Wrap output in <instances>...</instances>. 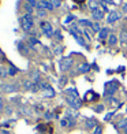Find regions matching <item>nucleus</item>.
I'll list each match as a JSON object with an SVG mask.
<instances>
[{"mask_svg":"<svg viewBox=\"0 0 127 134\" xmlns=\"http://www.w3.org/2000/svg\"><path fill=\"white\" fill-rule=\"evenodd\" d=\"M34 26V18L32 14H25L21 16V27L25 32H30Z\"/></svg>","mask_w":127,"mask_h":134,"instance_id":"obj_1","label":"nucleus"},{"mask_svg":"<svg viewBox=\"0 0 127 134\" xmlns=\"http://www.w3.org/2000/svg\"><path fill=\"white\" fill-rule=\"evenodd\" d=\"M40 26H41V32L44 33L47 37H49V38L53 37V34H55V30H53V27H52V25H51L49 22H41Z\"/></svg>","mask_w":127,"mask_h":134,"instance_id":"obj_2","label":"nucleus"},{"mask_svg":"<svg viewBox=\"0 0 127 134\" xmlns=\"http://www.w3.org/2000/svg\"><path fill=\"white\" fill-rule=\"evenodd\" d=\"M122 13H119V11H109L108 13V16H107V22L109 23V25H113V23H116L118 21L122 19Z\"/></svg>","mask_w":127,"mask_h":134,"instance_id":"obj_3","label":"nucleus"},{"mask_svg":"<svg viewBox=\"0 0 127 134\" xmlns=\"http://www.w3.org/2000/svg\"><path fill=\"white\" fill-rule=\"evenodd\" d=\"M66 100H67L68 105H70L71 108H74V109H79L81 105H82V101H81L79 97H75V96H67V97H66Z\"/></svg>","mask_w":127,"mask_h":134,"instance_id":"obj_4","label":"nucleus"},{"mask_svg":"<svg viewBox=\"0 0 127 134\" xmlns=\"http://www.w3.org/2000/svg\"><path fill=\"white\" fill-rule=\"evenodd\" d=\"M71 66H72V59H71V58H62V59H60L59 67H60V70H62V71L70 70Z\"/></svg>","mask_w":127,"mask_h":134,"instance_id":"obj_5","label":"nucleus"},{"mask_svg":"<svg viewBox=\"0 0 127 134\" xmlns=\"http://www.w3.org/2000/svg\"><path fill=\"white\" fill-rule=\"evenodd\" d=\"M118 83H116V81H113V82H108L107 85H105V92H104V94L105 96H111V94H113L115 92L118 90Z\"/></svg>","mask_w":127,"mask_h":134,"instance_id":"obj_6","label":"nucleus"},{"mask_svg":"<svg viewBox=\"0 0 127 134\" xmlns=\"http://www.w3.org/2000/svg\"><path fill=\"white\" fill-rule=\"evenodd\" d=\"M37 10H47V11H52L55 10V7L52 5V3L49 0H40L38 5H37Z\"/></svg>","mask_w":127,"mask_h":134,"instance_id":"obj_7","label":"nucleus"},{"mask_svg":"<svg viewBox=\"0 0 127 134\" xmlns=\"http://www.w3.org/2000/svg\"><path fill=\"white\" fill-rule=\"evenodd\" d=\"M90 18H92V19H94L96 22H100L102 18H104V11H102L101 8L94 10V11H92V15H90Z\"/></svg>","mask_w":127,"mask_h":134,"instance_id":"obj_8","label":"nucleus"},{"mask_svg":"<svg viewBox=\"0 0 127 134\" xmlns=\"http://www.w3.org/2000/svg\"><path fill=\"white\" fill-rule=\"evenodd\" d=\"M111 36V30L109 27H102L101 32L99 33V41H105L108 40V37Z\"/></svg>","mask_w":127,"mask_h":134,"instance_id":"obj_9","label":"nucleus"},{"mask_svg":"<svg viewBox=\"0 0 127 134\" xmlns=\"http://www.w3.org/2000/svg\"><path fill=\"white\" fill-rule=\"evenodd\" d=\"M119 41L122 45H126L127 44V29L123 27L122 30H120V36H119Z\"/></svg>","mask_w":127,"mask_h":134,"instance_id":"obj_10","label":"nucleus"},{"mask_svg":"<svg viewBox=\"0 0 127 134\" xmlns=\"http://www.w3.org/2000/svg\"><path fill=\"white\" fill-rule=\"evenodd\" d=\"M90 70H92V66H90L89 63H82L81 66H78V71L82 72V74H86V72H89Z\"/></svg>","mask_w":127,"mask_h":134,"instance_id":"obj_11","label":"nucleus"},{"mask_svg":"<svg viewBox=\"0 0 127 134\" xmlns=\"http://www.w3.org/2000/svg\"><path fill=\"white\" fill-rule=\"evenodd\" d=\"M100 99V96L97 93H94L93 90H90V92L86 93V100L88 101H96V100H99Z\"/></svg>","mask_w":127,"mask_h":134,"instance_id":"obj_12","label":"nucleus"},{"mask_svg":"<svg viewBox=\"0 0 127 134\" xmlns=\"http://www.w3.org/2000/svg\"><path fill=\"white\" fill-rule=\"evenodd\" d=\"M78 25L83 26V27H92L93 26V22L90 21V19H79V21H78Z\"/></svg>","mask_w":127,"mask_h":134,"instance_id":"obj_13","label":"nucleus"},{"mask_svg":"<svg viewBox=\"0 0 127 134\" xmlns=\"http://www.w3.org/2000/svg\"><path fill=\"white\" fill-rule=\"evenodd\" d=\"M116 44H118V37L112 33L109 37H108V45H109V47H115Z\"/></svg>","mask_w":127,"mask_h":134,"instance_id":"obj_14","label":"nucleus"},{"mask_svg":"<svg viewBox=\"0 0 127 134\" xmlns=\"http://www.w3.org/2000/svg\"><path fill=\"white\" fill-rule=\"evenodd\" d=\"M42 92H44V96L45 97H53V96H55V90H53V88L51 86V85L45 90H42Z\"/></svg>","mask_w":127,"mask_h":134,"instance_id":"obj_15","label":"nucleus"},{"mask_svg":"<svg viewBox=\"0 0 127 134\" xmlns=\"http://www.w3.org/2000/svg\"><path fill=\"white\" fill-rule=\"evenodd\" d=\"M38 44H40V41L36 37H30L29 38V48H30V49H34L36 45H38Z\"/></svg>","mask_w":127,"mask_h":134,"instance_id":"obj_16","label":"nucleus"},{"mask_svg":"<svg viewBox=\"0 0 127 134\" xmlns=\"http://www.w3.org/2000/svg\"><path fill=\"white\" fill-rule=\"evenodd\" d=\"M18 88L15 86V85H3V90H4V92H7V93H10V92H15V90H16Z\"/></svg>","mask_w":127,"mask_h":134,"instance_id":"obj_17","label":"nucleus"},{"mask_svg":"<svg viewBox=\"0 0 127 134\" xmlns=\"http://www.w3.org/2000/svg\"><path fill=\"white\" fill-rule=\"evenodd\" d=\"M66 94H67V96H75V97H79V93L77 92V89H75V88H68V89H66Z\"/></svg>","mask_w":127,"mask_h":134,"instance_id":"obj_18","label":"nucleus"},{"mask_svg":"<svg viewBox=\"0 0 127 134\" xmlns=\"http://www.w3.org/2000/svg\"><path fill=\"white\" fill-rule=\"evenodd\" d=\"M99 5H100V3H99V2H96V0H90V2H89V8L92 10V11L97 10V8H99Z\"/></svg>","mask_w":127,"mask_h":134,"instance_id":"obj_19","label":"nucleus"},{"mask_svg":"<svg viewBox=\"0 0 127 134\" xmlns=\"http://www.w3.org/2000/svg\"><path fill=\"white\" fill-rule=\"evenodd\" d=\"M101 25H100V22H93V26H92V30L94 33H100L101 32Z\"/></svg>","mask_w":127,"mask_h":134,"instance_id":"obj_20","label":"nucleus"},{"mask_svg":"<svg viewBox=\"0 0 127 134\" xmlns=\"http://www.w3.org/2000/svg\"><path fill=\"white\" fill-rule=\"evenodd\" d=\"M33 85H34L33 81H29V80L23 81V86H25V89H27V90H32L33 89Z\"/></svg>","mask_w":127,"mask_h":134,"instance_id":"obj_21","label":"nucleus"},{"mask_svg":"<svg viewBox=\"0 0 127 134\" xmlns=\"http://www.w3.org/2000/svg\"><path fill=\"white\" fill-rule=\"evenodd\" d=\"M94 126H97V123H96L94 119H88L86 120V129H93Z\"/></svg>","mask_w":127,"mask_h":134,"instance_id":"obj_22","label":"nucleus"},{"mask_svg":"<svg viewBox=\"0 0 127 134\" xmlns=\"http://www.w3.org/2000/svg\"><path fill=\"white\" fill-rule=\"evenodd\" d=\"M8 69H4V67H0V78H5L8 77Z\"/></svg>","mask_w":127,"mask_h":134,"instance_id":"obj_23","label":"nucleus"},{"mask_svg":"<svg viewBox=\"0 0 127 134\" xmlns=\"http://www.w3.org/2000/svg\"><path fill=\"white\" fill-rule=\"evenodd\" d=\"M118 127H119V129H123V130H127V119L120 120L119 125H118Z\"/></svg>","mask_w":127,"mask_h":134,"instance_id":"obj_24","label":"nucleus"},{"mask_svg":"<svg viewBox=\"0 0 127 134\" xmlns=\"http://www.w3.org/2000/svg\"><path fill=\"white\" fill-rule=\"evenodd\" d=\"M18 71H19V70H18L15 66H13V64H11V66H10V69H8V74H10V75H15Z\"/></svg>","mask_w":127,"mask_h":134,"instance_id":"obj_25","label":"nucleus"},{"mask_svg":"<svg viewBox=\"0 0 127 134\" xmlns=\"http://www.w3.org/2000/svg\"><path fill=\"white\" fill-rule=\"evenodd\" d=\"M75 41H77L79 45H82V47H85V48H89V45L83 41V38H82V37H75Z\"/></svg>","mask_w":127,"mask_h":134,"instance_id":"obj_26","label":"nucleus"},{"mask_svg":"<svg viewBox=\"0 0 127 134\" xmlns=\"http://www.w3.org/2000/svg\"><path fill=\"white\" fill-rule=\"evenodd\" d=\"M18 47H19V49H21V52H22L23 55H26V53H27V48H29V47H26L25 44H23V42H21V44L18 45Z\"/></svg>","mask_w":127,"mask_h":134,"instance_id":"obj_27","label":"nucleus"},{"mask_svg":"<svg viewBox=\"0 0 127 134\" xmlns=\"http://www.w3.org/2000/svg\"><path fill=\"white\" fill-rule=\"evenodd\" d=\"M49 2L52 3V5H53L55 8H59L60 5H62V0H49Z\"/></svg>","mask_w":127,"mask_h":134,"instance_id":"obj_28","label":"nucleus"},{"mask_svg":"<svg viewBox=\"0 0 127 134\" xmlns=\"http://www.w3.org/2000/svg\"><path fill=\"white\" fill-rule=\"evenodd\" d=\"M100 5H101V8H102V11H104V13H109V10H108V7H107V3H105V2H102V0H100Z\"/></svg>","mask_w":127,"mask_h":134,"instance_id":"obj_29","label":"nucleus"},{"mask_svg":"<svg viewBox=\"0 0 127 134\" xmlns=\"http://www.w3.org/2000/svg\"><path fill=\"white\" fill-rule=\"evenodd\" d=\"M83 34H85V37H86V40L92 41V33H90L88 29H85V30H83Z\"/></svg>","mask_w":127,"mask_h":134,"instance_id":"obj_30","label":"nucleus"},{"mask_svg":"<svg viewBox=\"0 0 127 134\" xmlns=\"http://www.w3.org/2000/svg\"><path fill=\"white\" fill-rule=\"evenodd\" d=\"M33 8H34V7H32V5H30L29 3H26V4H25V10H26V14H32V13H33Z\"/></svg>","mask_w":127,"mask_h":134,"instance_id":"obj_31","label":"nucleus"},{"mask_svg":"<svg viewBox=\"0 0 127 134\" xmlns=\"http://www.w3.org/2000/svg\"><path fill=\"white\" fill-rule=\"evenodd\" d=\"M37 16H40V18L47 16V10H37Z\"/></svg>","mask_w":127,"mask_h":134,"instance_id":"obj_32","label":"nucleus"},{"mask_svg":"<svg viewBox=\"0 0 127 134\" xmlns=\"http://www.w3.org/2000/svg\"><path fill=\"white\" fill-rule=\"evenodd\" d=\"M74 19H75V16L72 15V14H68L67 18H66V21H64V23H70V22H72Z\"/></svg>","mask_w":127,"mask_h":134,"instance_id":"obj_33","label":"nucleus"},{"mask_svg":"<svg viewBox=\"0 0 127 134\" xmlns=\"http://www.w3.org/2000/svg\"><path fill=\"white\" fill-rule=\"evenodd\" d=\"M60 125H62V127H67L68 126V118H64L60 120Z\"/></svg>","mask_w":127,"mask_h":134,"instance_id":"obj_34","label":"nucleus"},{"mask_svg":"<svg viewBox=\"0 0 127 134\" xmlns=\"http://www.w3.org/2000/svg\"><path fill=\"white\" fill-rule=\"evenodd\" d=\"M67 80H68L67 77H62V78H60V81H59V83H60V86H64V85L67 83Z\"/></svg>","mask_w":127,"mask_h":134,"instance_id":"obj_35","label":"nucleus"},{"mask_svg":"<svg viewBox=\"0 0 127 134\" xmlns=\"http://www.w3.org/2000/svg\"><path fill=\"white\" fill-rule=\"evenodd\" d=\"M26 2H27L30 5H32V7H37V5H38V2H37V0H26Z\"/></svg>","mask_w":127,"mask_h":134,"instance_id":"obj_36","label":"nucleus"},{"mask_svg":"<svg viewBox=\"0 0 127 134\" xmlns=\"http://www.w3.org/2000/svg\"><path fill=\"white\" fill-rule=\"evenodd\" d=\"M113 115H115V111H111V112H108L107 115H105V120L108 122V120H111V118L113 116Z\"/></svg>","mask_w":127,"mask_h":134,"instance_id":"obj_37","label":"nucleus"},{"mask_svg":"<svg viewBox=\"0 0 127 134\" xmlns=\"http://www.w3.org/2000/svg\"><path fill=\"white\" fill-rule=\"evenodd\" d=\"M101 131H102V127L97 125V126H96V129H94V133H93V134H101Z\"/></svg>","mask_w":127,"mask_h":134,"instance_id":"obj_38","label":"nucleus"},{"mask_svg":"<svg viewBox=\"0 0 127 134\" xmlns=\"http://www.w3.org/2000/svg\"><path fill=\"white\" fill-rule=\"evenodd\" d=\"M55 36H56V40H59V41H62V40H63V37H62V33H60V30L55 32Z\"/></svg>","mask_w":127,"mask_h":134,"instance_id":"obj_39","label":"nucleus"},{"mask_svg":"<svg viewBox=\"0 0 127 134\" xmlns=\"http://www.w3.org/2000/svg\"><path fill=\"white\" fill-rule=\"evenodd\" d=\"M62 52H63V48L60 47V45L55 48V53H56V55H60V53H62Z\"/></svg>","mask_w":127,"mask_h":134,"instance_id":"obj_40","label":"nucleus"},{"mask_svg":"<svg viewBox=\"0 0 127 134\" xmlns=\"http://www.w3.org/2000/svg\"><path fill=\"white\" fill-rule=\"evenodd\" d=\"M94 109H96V112H102V111H104V105H101V104H100V105L96 107Z\"/></svg>","mask_w":127,"mask_h":134,"instance_id":"obj_41","label":"nucleus"},{"mask_svg":"<svg viewBox=\"0 0 127 134\" xmlns=\"http://www.w3.org/2000/svg\"><path fill=\"white\" fill-rule=\"evenodd\" d=\"M52 116H53V114H51V112H47L45 114V118L47 119H52Z\"/></svg>","mask_w":127,"mask_h":134,"instance_id":"obj_42","label":"nucleus"},{"mask_svg":"<svg viewBox=\"0 0 127 134\" xmlns=\"http://www.w3.org/2000/svg\"><path fill=\"white\" fill-rule=\"evenodd\" d=\"M74 3H77V4H83L85 3V0H72Z\"/></svg>","mask_w":127,"mask_h":134,"instance_id":"obj_43","label":"nucleus"},{"mask_svg":"<svg viewBox=\"0 0 127 134\" xmlns=\"http://www.w3.org/2000/svg\"><path fill=\"white\" fill-rule=\"evenodd\" d=\"M102 2H105L107 4H112L113 5V0H102Z\"/></svg>","mask_w":127,"mask_h":134,"instance_id":"obj_44","label":"nucleus"},{"mask_svg":"<svg viewBox=\"0 0 127 134\" xmlns=\"http://www.w3.org/2000/svg\"><path fill=\"white\" fill-rule=\"evenodd\" d=\"M123 13H126V14H127V3H124V4H123Z\"/></svg>","mask_w":127,"mask_h":134,"instance_id":"obj_45","label":"nucleus"},{"mask_svg":"<svg viewBox=\"0 0 127 134\" xmlns=\"http://www.w3.org/2000/svg\"><path fill=\"white\" fill-rule=\"evenodd\" d=\"M2 55H3V51H2V49H0V56H2Z\"/></svg>","mask_w":127,"mask_h":134,"instance_id":"obj_46","label":"nucleus"},{"mask_svg":"<svg viewBox=\"0 0 127 134\" xmlns=\"http://www.w3.org/2000/svg\"><path fill=\"white\" fill-rule=\"evenodd\" d=\"M124 133H126V134H127V130H124Z\"/></svg>","mask_w":127,"mask_h":134,"instance_id":"obj_47","label":"nucleus"}]
</instances>
